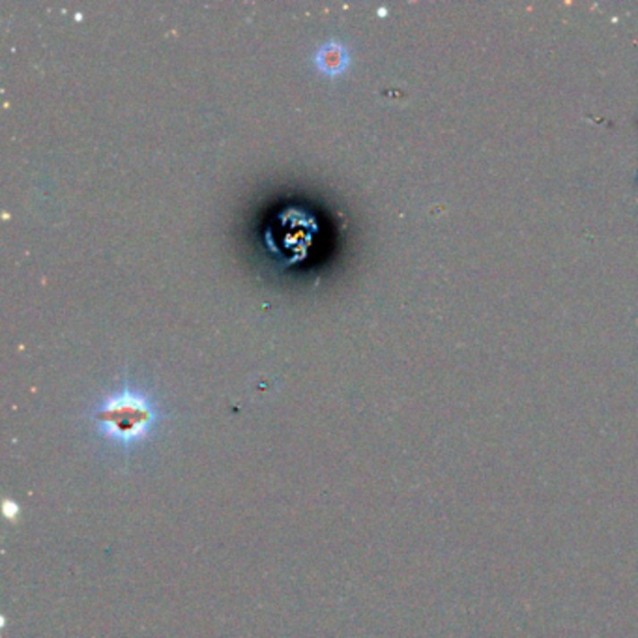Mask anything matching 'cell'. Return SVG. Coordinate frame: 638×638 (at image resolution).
<instances>
[{
	"mask_svg": "<svg viewBox=\"0 0 638 638\" xmlns=\"http://www.w3.org/2000/svg\"><path fill=\"white\" fill-rule=\"evenodd\" d=\"M163 421L157 403L139 387L122 386L90 410L94 435L123 457L147 446Z\"/></svg>",
	"mask_w": 638,
	"mask_h": 638,
	"instance_id": "obj_1",
	"label": "cell"
},
{
	"mask_svg": "<svg viewBox=\"0 0 638 638\" xmlns=\"http://www.w3.org/2000/svg\"><path fill=\"white\" fill-rule=\"evenodd\" d=\"M315 64L326 75H337L348 64V51L339 41H328L315 53Z\"/></svg>",
	"mask_w": 638,
	"mask_h": 638,
	"instance_id": "obj_2",
	"label": "cell"
}]
</instances>
